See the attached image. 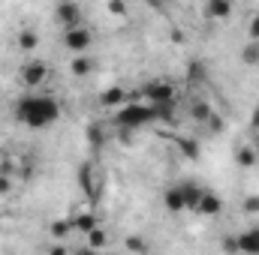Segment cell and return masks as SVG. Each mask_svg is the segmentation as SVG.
<instances>
[{"label":"cell","instance_id":"16","mask_svg":"<svg viewBox=\"0 0 259 255\" xmlns=\"http://www.w3.org/2000/svg\"><path fill=\"white\" fill-rule=\"evenodd\" d=\"M15 45H18V51L33 54V51L39 48V33H36L33 27H21V30H18V36H15Z\"/></svg>","mask_w":259,"mask_h":255},{"label":"cell","instance_id":"19","mask_svg":"<svg viewBox=\"0 0 259 255\" xmlns=\"http://www.w3.org/2000/svg\"><path fill=\"white\" fill-rule=\"evenodd\" d=\"M84 240H88L84 246H91L94 252H103V249L109 246V231H106L103 225H97V228H94V231H91V234H88Z\"/></svg>","mask_w":259,"mask_h":255},{"label":"cell","instance_id":"18","mask_svg":"<svg viewBox=\"0 0 259 255\" xmlns=\"http://www.w3.org/2000/svg\"><path fill=\"white\" fill-rule=\"evenodd\" d=\"M214 114H217V111H214V108H211V102H205V99H196L193 105H190V117H193L196 123H202V126H205Z\"/></svg>","mask_w":259,"mask_h":255},{"label":"cell","instance_id":"23","mask_svg":"<svg viewBox=\"0 0 259 255\" xmlns=\"http://www.w3.org/2000/svg\"><path fill=\"white\" fill-rule=\"evenodd\" d=\"M49 234H52L55 240H64V237H69V234H72V222H69V216H64V219H55V222L49 225Z\"/></svg>","mask_w":259,"mask_h":255},{"label":"cell","instance_id":"2","mask_svg":"<svg viewBox=\"0 0 259 255\" xmlns=\"http://www.w3.org/2000/svg\"><path fill=\"white\" fill-rule=\"evenodd\" d=\"M151 120H157V111L151 108V105H145V102H133L130 99L124 108H118L115 111V126L118 129H127V132H136V129L148 126Z\"/></svg>","mask_w":259,"mask_h":255},{"label":"cell","instance_id":"20","mask_svg":"<svg viewBox=\"0 0 259 255\" xmlns=\"http://www.w3.org/2000/svg\"><path fill=\"white\" fill-rule=\"evenodd\" d=\"M69 72H72L75 78H84V75L94 72V60H91L88 54H75V57L69 60Z\"/></svg>","mask_w":259,"mask_h":255},{"label":"cell","instance_id":"15","mask_svg":"<svg viewBox=\"0 0 259 255\" xmlns=\"http://www.w3.org/2000/svg\"><path fill=\"white\" fill-rule=\"evenodd\" d=\"M235 165H238V168H256L259 165V150L253 144H238V147H235Z\"/></svg>","mask_w":259,"mask_h":255},{"label":"cell","instance_id":"25","mask_svg":"<svg viewBox=\"0 0 259 255\" xmlns=\"http://www.w3.org/2000/svg\"><path fill=\"white\" fill-rule=\"evenodd\" d=\"M241 63L244 66H259V42H247L241 48Z\"/></svg>","mask_w":259,"mask_h":255},{"label":"cell","instance_id":"11","mask_svg":"<svg viewBox=\"0 0 259 255\" xmlns=\"http://www.w3.org/2000/svg\"><path fill=\"white\" fill-rule=\"evenodd\" d=\"M220 210H223V198H220L214 189H205L202 201H199V207H196V216H208V219H214V216H220Z\"/></svg>","mask_w":259,"mask_h":255},{"label":"cell","instance_id":"34","mask_svg":"<svg viewBox=\"0 0 259 255\" xmlns=\"http://www.w3.org/2000/svg\"><path fill=\"white\" fill-rule=\"evenodd\" d=\"M250 126H253V129L259 132V105L253 108V114H250Z\"/></svg>","mask_w":259,"mask_h":255},{"label":"cell","instance_id":"35","mask_svg":"<svg viewBox=\"0 0 259 255\" xmlns=\"http://www.w3.org/2000/svg\"><path fill=\"white\" fill-rule=\"evenodd\" d=\"M69 255H100V252H94L91 246H81V249H75V252H69Z\"/></svg>","mask_w":259,"mask_h":255},{"label":"cell","instance_id":"32","mask_svg":"<svg viewBox=\"0 0 259 255\" xmlns=\"http://www.w3.org/2000/svg\"><path fill=\"white\" fill-rule=\"evenodd\" d=\"M169 39H172V42H184L187 36H184V33L178 30V27H172V30H169Z\"/></svg>","mask_w":259,"mask_h":255},{"label":"cell","instance_id":"24","mask_svg":"<svg viewBox=\"0 0 259 255\" xmlns=\"http://www.w3.org/2000/svg\"><path fill=\"white\" fill-rule=\"evenodd\" d=\"M124 249L133 252V255H145L148 252V240H145L142 234H127V237H124Z\"/></svg>","mask_w":259,"mask_h":255},{"label":"cell","instance_id":"26","mask_svg":"<svg viewBox=\"0 0 259 255\" xmlns=\"http://www.w3.org/2000/svg\"><path fill=\"white\" fill-rule=\"evenodd\" d=\"M106 12L115 15V18H124V15L130 12V6L127 3H121V0H109V3H106Z\"/></svg>","mask_w":259,"mask_h":255},{"label":"cell","instance_id":"5","mask_svg":"<svg viewBox=\"0 0 259 255\" xmlns=\"http://www.w3.org/2000/svg\"><path fill=\"white\" fill-rule=\"evenodd\" d=\"M55 21L64 27V33L75 30V27H84V9L78 3H72V0H64V3L55 6Z\"/></svg>","mask_w":259,"mask_h":255},{"label":"cell","instance_id":"6","mask_svg":"<svg viewBox=\"0 0 259 255\" xmlns=\"http://www.w3.org/2000/svg\"><path fill=\"white\" fill-rule=\"evenodd\" d=\"M91 45H94V30L84 24V27H75V30H66L64 33V48L72 51V57L75 54H88L91 51Z\"/></svg>","mask_w":259,"mask_h":255},{"label":"cell","instance_id":"12","mask_svg":"<svg viewBox=\"0 0 259 255\" xmlns=\"http://www.w3.org/2000/svg\"><path fill=\"white\" fill-rule=\"evenodd\" d=\"M163 207L169 210V213H187V204H184V192H181V183H172V186H166L163 192Z\"/></svg>","mask_w":259,"mask_h":255},{"label":"cell","instance_id":"17","mask_svg":"<svg viewBox=\"0 0 259 255\" xmlns=\"http://www.w3.org/2000/svg\"><path fill=\"white\" fill-rule=\"evenodd\" d=\"M178 153L184 156V159H190V162H196L199 156H202V144L196 141V138H190V135H178Z\"/></svg>","mask_w":259,"mask_h":255},{"label":"cell","instance_id":"7","mask_svg":"<svg viewBox=\"0 0 259 255\" xmlns=\"http://www.w3.org/2000/svg\"><path fill=\"white\" fill-rule=\"evenodd\" d=\"M78 186L88 195V201H97L100 198V177H97V168L91 162H81L78 165Z\"/></svg>","mask_w":259,"mask_h":255},{"label":"cell","instance_id":"4","mask_svg":"<svg viewBox=\"0 0 259 255\" xmlns=\"http://www.w3.org/2000/svg\"><path fill=\"white\" fill-rule=\"evenodd\" d=\"M49 72H52V66L46 63L42 57H27L24 63L18 66V78L27 87V93H39V87L49 81Z\"/></svg>","mask_w":259,"mask_h":255},{"label":"cell","instance_id":"27","mask_svg":"<svg viewBox=\"0 0 259 255\" xmlns=\"http://www.w3.org/2000/svg\"><path fill=\"white\" fill-rule=\"evenodd\" d=\"M220 249H223L226 255H238V240H235V234H223Z\"/></svg>","mask_w":259,"mask_h":255},{"label":"cell","instance_id":"31","mask_svg":"<svg viewBox=\"0 0 259 255\" xmlns=\"http://www.w3.org/2000/svg\"><path fill=\"white\" fill-rule=\"evenodd\" d=\"M12 192V177H0V198Z\"/></svg>","mask_w":259,"mask_h":255},{"label":"cell","instance_id":"30","mask_svg":"<svg viewBox=\"0 0 259 255\" xmlns=\"http://www.w3.org/2000/svg\"><path fill=\"white\" fill-rule=\"evenodd\" d=\"M241 210L250 213V216H259V198L256 195H253V198H244V201H241Z\"/></svg>","mask_w":259,"mask_h":255},{"label":"cell","instance_id":"14","mask_svg":"<svg viewBox=\"0 0 259 255\" xmlns=\"http://www.w3.org/2000/svg\"><path fill=\"white\" fill-rule=\"evenodd\" d=\"M181 183V192H184V204H187V210L196 213V207H199V201H202V195H205V186H199L196 180H178Z\"/></svg>","mask_w":259,"mask_h":255},{"label":"cell","instance_id":"8","mask_svg":"<svg viewBox=\"0 0 259 255\" xmlns=\"http://www.w3.org/2000/svg\"><path fill=\"white\" fill-rule=\"evenodd\" d=\"M232 12H235L232 0H205V6H202V15L208 21H229Z\"/></svg>","mask_w":259,"mask_h":255},{"label":"cell","instance_id":"33","mask_svg":"<svg viewBox=\"0 0 259 255\" xmlns=\"http://www.w3.org/2000/svg\"><path fill=\"white\" fill-rule=\"evenodd\" d=\"M46 255H69V252H66L64 246H61V243H55V246H52V249H49Z\"/></svg>","mask_w":259,"mask_h":255},{"label":"cell","instance_id":"22","mask_svg":"<svg viewBox=\"0 0 259 255\" xmlns=\"http://www.w3.org/2000/svg\"><path fill=\"white\" fill-rule=\"evenodd\" d=\"M208 78V63L205 60H190L187 63V81L190 84H199V81H205Z\"/></svg>","mask_w":259,"mask_h":255},{"label":"cell","instance_id":"10","mask_svg":"<svg viewBox=\"0 0 259 255\" xmlns=\"http://www.w3.org/2000/svg\"><path fill=\"white\" fill-rule=\"evenodd\" d=\"M127 102H130V93L121 84H112V87H106V90L100 93V105H103V108H124Z\"/></svg>","mask_w":259,"mask_h":255},{"label":"cell","instance_id":"21","mask_svg":"<svg viewBox=\"0 0 259 255\" xmlns=\"http://www.w3.org/2000/svg\"><path fill=\"white\" fill-rule=\"evenodd\" d=\"M84 141H88L94 150H100V147L106 144V129L100 126V123H91V126L84 129Z\"/></svg>","mask_w":259,"mask_h":255},{"label":"cell","instance_id":"13","mask_svg":"<svg viewBox=\"0 0 259 255\" xmlns=\"http://www.w3.org/2000/svg\"><path fill=\"white\" fill-rule=\"evenodd\" d=\"M69 222H72V231H78L81 237H88V234H91V231H94V228L100 225V222H97V216H94L91 210H81V213H72V216H69Z\"/></svg>","mask_w":259,"mask_h":255},{"label":"cell","instance_id":"28","mask_svg":"<svg viewBox=\"0 0 259 255\" xmlns=\"http://www.w3.org/2000/svg\"><path fill=\"white\" fill-rule=\"evenodd\" d=\"M247 42H259V12H253L247 21Z\"/></svg>","mask_w":259,"mask_h":255},{"label":"cell","instance_id":"3","mask_svg":"<svg viewBox=\"0 0 259 255\" xmlns=\"http://www.w3.org/2000/svg\"><path fill=\"white\" fill-rule=\"evenodd\" d=\"M142 99H145V105H151L154 111H160V108L178 105V90H175L172 81L157 78V81H148V84L142 87Z\"/></svg>","mask_w":259,"mask_h":255},{"label":"cell","instance_id":"29","mask_svg":"<svg viewBox=\"0 0 259 255\" xmlns=\"http://www.w3.org/2000/svg\"><path fill=\"white\" fill-rule=\"evenodd\" d=\"M15 174V159L12 156H0V177H12Z\"/></svg>","mask_w":259,"mask_h":255},{"label":"cell","instance_id":"9","mask_svg":"<svg viewBox=\"0 0 259 255\" xmlns=\"http://www.w3.org/2000/svg\"><path fill=\"white\" fill-rule=\"evenodd\" d=\"M238 240V255H259V225H247L244 231L235 234Z\"/></svg>","mask_w":259,"mask_h":255},{"label":"cell","instance_id":"1","mask_svg":"<svg viewBox=\"0 0 259 255\" xmlns=\"http://www.w3.org/2000/svg\"><path fill=\"white\" fill-rule=\"evenodd\" d=\"M15 120L27 129H49L61 117V105L49 93H21L12 108Z\"/></svg>","mask_w":259,"mask_h":255}]
</instances>
